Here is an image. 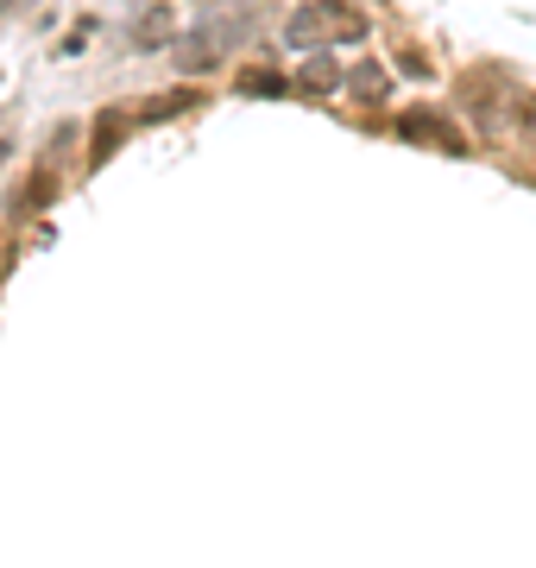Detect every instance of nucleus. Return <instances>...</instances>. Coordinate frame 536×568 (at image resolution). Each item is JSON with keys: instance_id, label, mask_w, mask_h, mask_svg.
<instances>
[{"instance_id": "nucleus-6", "label": "nucleus", "mask_w": 536, "mask_h": 568, "mask_svg": "<svg viewBox=\"0 0 536 568\" xmlns=\"http://www.w3.org/2000/svg\"><path fill=\"white\" fill-rule=\"evenodd\" d=\"M347 89H354V95H366V102H373V95H385V70H379V64H360L354 77H347Z\"/></svg>"}, {"instance_id": "nucleus-3", "label": "nucleus", "mask_w": 536, "mask_h": 568, "mask_svg": "<svg viewBox=\"0 0 536 568\" xmlns=\"http://www.w3.org/2000/svg\"><path fill=\"white\" fill-rule=\"evenodd\" d=\"M133 45H139V52H158V45H171V38H178V13H171V7H139V13H133V32H127Z\"/></svg>"}, {"instance_id": "nucleus-5", "label": "nucleus", "mask_w": 536, "mask_h": 568, "mask_svg": "<svg viewBox=\"0 0 536 568\" xmlns=\"http://www.w3.org/2000/svg\"><path fill=\"white\" fill-rule=\"evenodd\" d=\"M334 82H341V64H334V57H309L304 70H297V89H304V95H329Z\"/></svg>"}, {"instance_id": "nucleus-9", "label": "nucleus", "mask_w": 536, "mask_h": 568, "mask_svg": "<svg viewBox=\"0 0 536 568\" xmlns=\"http://www.w3.org/2000/svg\"><path fill=\"white\" fill-rule=\"evenodd\" d=\"M531 133H536V114H531Z\"/></svg>"}, {"instance_id": "nucleus-7", "label": "nucleus", "mask_w": 536, "mask_h": 568, "mask_svg": "<svg viewBox=\"0 0 536 568\" xmlns=\"http://www.w3.org/2000/svg\"><path fill=\"white\" fill-rule=\"evenodd\" d=\"M240 89H247V95H284V82L278 77H259V70H253V77H240Z\"/></svg>"}, {"instance_id": "nucleus-8", "label": "nucleus", "mask_w": 536, "mask_h": 568, "mask_svg": "<svg viewBox=\"0 0 536 568\" xmlns=\"http://www.w3.org/2000/svg\"><path fill=\"white\" fill-rule=\"evenodd\" d=\"M0 158H7V139H0Z\"/></svg>"}, {"instance_id": "nucleus-2", "label": "nucleus", "mask_w": 536, "mask_h": 568, "mask_svg": "<svg viewBox=\"0 0 536 568\" xmlns=\"http://www.w3.org/2000/svg\"><path fill=\"white\" fill-rule=\"evenodd\" d=\"M341 38H366V13H354L347 0H304L284 20L290 52H322V45H341Z\"/></svg>"}, {"instance_id": "nucleus-4", "label": "nucleus", "mask_w": 536, "mask_h": 568, "mask_svg": "<svg viewBox=\"0 0 536 568\" xmlns=\"http://www.w3.org/2000/svg\"><path fill=\"white\" fill-rule=\"evenodd\" d=\"M398 127H404L410 139H435V146H442V152H460V133L448 127V121H430V114H404V121H398Z\"/></svg>"}, {"instance_id": "nucleus-1", "label": "nucleus", "mask_w": 536, "mask_h": 568, "mask_svg": "<svg viewBox=\"0 0 536 568\" xmlns=\"http://www.w3.org/2000/svg\"><path fill=\"white\" fill-rule=\"evenodd\" d=\"M247 32H253V13L247 7H221V13H208V20H196L190 32L171 38V64L183 77H208L215 64H228L247 45Z\"/></svg>"}]
</instances>
